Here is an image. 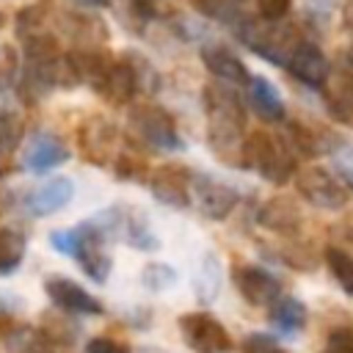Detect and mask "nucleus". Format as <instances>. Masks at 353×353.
<instances>
[{
    "label": "nucleus",
    "instance_id": "nucleus-1",
    "mask_svg": "<svg viewBox=\"0 0 353 353\" xmlns=\"http://www.w3.org/2000/svg\"><path fill=\"white\" fill-rule=\"evenodd\" d=\"M201 105H204L210 152L221 163L240 168V149L245 141V105L237 88L212 80L201 91Z\"/></svg>",
    "mask_w": 353,
    "mask_h": 353
},
{
    "label": "nucleus",
    "instance_id": "nucleus-2",
    "mask_svg": "<svg viewBox=\"0 0 353 353\" xmlns=\"http://www.w3.org/2000/svg\"><path fill=\"white\" fill-rule=\"evenodd\" d=\"M240 168L256 171L262 179L273 185H287L298 171V154L290 146L284 130H254L245 135L240 149Z\"/></svg>",
    "mask_w": 353,
    "mask_h": 353
},
{
    "label": "nucleus",
    "instance_id": "nucleus-3",
    "mask_svg": "<svg viewBox=\"0 0 353 353\" xmlns=\"http://www.w3.org/2000/svg\"><path fill=\"white\" fill-rule=\"evenodd\" d=\"M50 245L66 256H72L80 270L97 281V284H105L108 276H110V268H113V259L108 254V240L105 234L94 226V221H83L72 229H55L50 232Z\"/></svg>",
    "mask_w": 353,
    "mask_h": 353
},
{
    "label": "nucleus",
    "instance_id": "nucleus-4",
    "mask_svg": "<svg viewBox=\"0 0 353 353\" xmlns=\"http://www.w3.org/2000/svg\"><path fill=\"white\" fill-rule=\"evenodd\" d=\"M234 36L262 61L281 66L287 63L292 47L301 41V33L295 25L290 22H265V19H254V17H240L234 25Z\"/></svg>",
    "mask_w": 353,
    "mask_h": 353
},
{
    "label": "nucleus",
    "instance_id": "nucleus-5",
    "mask_svg": "<svg viewBox=\"0 0 353 353\" xmlns=\"http://www.w3.org/2000/svg\"><path fill=\"white\" fill-rule=\"evenodd\" d=\"M91 221L105 234V240H121L124 245L138 248V251H157L160 248V240L152 232L146 212H141L138 207L113 204V207H105L102 212H97Z\"/></svg>",
    "mask_w": 353,
    "mask_h": 353
},
{
    "label": "nucleus",
    "instance_id": "nucleus-6",
    "mask_svg": "<svg viewBox=\"0 0 353 353\" xmlns=\"http://www.w3.org/2000/svg\"><path fill=\"white\" fill-rule=\"evenodd\" d=\"M127 130L132 141L157 152H182L185 141L174 116L160 105H135L127 116Z\"/></svg>",
    "mask_w": 353,
    "mask_h": 353
},
{
    "label": "nucleus",
    "instance_id": "nucleus-7",
    "mask_svg": "<svg viewBox=\"0 0 353 353\" xmlns=\"http://www.w3.org/2000/svg\"><path fill=\"white\" fill-rule=\"evenodd\" d=\"M149 63L141 61L138 55L127 52L121 58H110L108 69L102 72L99 83L94 85V91L108 102V105H130L132 97L143 88V74Z\"/></svg>",
    "mask_w": 353,
    "mask_h": 353
},
{
    "label": "nucleus",
    "instance_id": "nucleus-8",
    "mask_svg": "<svg viewBox=\"0 0 353 353\" xmlns=\"http://www.w3.org/2000/svg\"><path fill=\"white\" fill-rule=\"evenodd\" d=\"M179 334L193 353H232L234 347L226 325L210 312H185L179 317Z\"/></svg>",
    "mask_w": 353,
    "mask_h": 353
},
{
    "label": "nucleus",
    "instance_id": "nucleus-9",
    "mask_svg": "<svg viewBox=\"0 0 353 353\" xmlns=\"http://www.w3.org/2000/svg\"><path fill=\"white\" fill-rule=\"evenodd\" d=\"M295 190L317 210H342L350 201V190L334 176V171L320 165H306L295 171Z\"/></svg>",
    "mask_w": 353,
    "mask_h": 353
},
{
    "label": "nucleus",
    "instance_id": "nucleus-10",
    "mask_svg": "<svg viewBox=\"0 0 353 353\" xmlns=\"http://www.w3.org/2000/svg\"><path fill=\"white\" fill-rule=\"evenodd\" d=\"M190 204L210 221H226L240 204V190L204 171H190Z\"/></svg>",
    "mask_w": 353,
    "mask_h": 353
},
{
    "label": "nucleus",
    "instance_id": "nucleus-11",
    "mask_svg": "<svg viewBox=\"0 0 353 353\" xmlns=\"http://www.w3.org/2000/svg\"><path fill=\"white\" fill-rule=\"evenodd\" d=\"M119 141L121 132L108 116H88L77 127V149L85 163L91 165H110L113 157L119 154Z\"/></svg>",
    "mask_w": 353,
    "mask_h": 353
},
{
    "label": "nucleus",
    "instance_id": "nucleus-12",
    "mask_svg": "<svg viewBox=\"0 0 353 353\" xmlns=\"http://www.w3.org/2000/svg\"><path fill=\"white\" fill-rule=\"evenodd\" d=\"M152 196L174 210H188L190 207V168L182 163H163L146 176Z\"/></svg>",
    "mask_w": 353,
    "mask_h": 353
},
{
    "label": "nucleus",
    "instance_id": "nucleus-13",
    "mask_svg": "<svg viewBox=\"0 0 353 353\" xmlns=\"http://www.w3.org/2000/svg\"><path fill=\"white\" fill-rule=\"evenodd\" d=\"M44 292L47 298L66 314H77V317H97L105 312V306L99 303V298H94L88 290H83L77 281L55 273L44 279Z\"/></svg>",
    "mask_w": 353,
    "mask_h": 353
},
{
    "label": "nucleus",
    "instance_id": "nucleus-14",
    "mask_svg": "<svg viewBox=\"0 0 353 353\" xmlns=\"http://www.w3.org/2000/svg\"><path fill=\"white\" fill-rule=\"evenodd\" d=\"M284 69H287L301 85L317 88V91L325 85V80H328V74H331V63H328L325 52H323L314 41H309V39H301V41L292 47V52H290Z\"/></svg>",
    "mask_w": 353,
    "mask_h": 353
},
{
    "label": "nucleus",
    "instance_id": "nucleus-15",
    "mask_svg": "<svg viewBox=\"0 0 353 353\" xmlns=\"http://www.w3.org/2000/svg\"><path fill=\"white\" fill-rule=\"evenodd\" d=\"M232 281L243 301L251 306H273L281 298V281L259 265H234Z\"/></svg>",
    "mask_w": 353,
    "mask_h": 353
},
{
    "label": "nucleus",
    "instance_id": "nucleus-16",
    "mask_svg": "<svg viewBox=\"0 0 353 353\" xmlns=\"http://www.w3.org/2000/svg\"><path fill=\"white\" fill-rule=\"evenodd\" d=\"M69 157H72V152L61 135H55L50 130H36L22 149V168L33 171V174H44V171L63 165Z\"/></svg>",
    "mask_w": 353,
    "mask_h": 353
},
{
    "label": "nucleus",
    "instance_id": "nucleus-17",
    "mask_svg": "<svg viewBox=\"0 0 353 353\" xmlns=\"http://www.w3.org/2000/svg\"><path fill=\"white\" fill-rule=\"evenodd\" d=\"M72 196H74V182L69 176H50L47 182H41L25 193L22 210L30 218H47V215L63 210L72 201Z\"/></svg>",
    "mask_w": 353,
    "mask_h": 353
},
{
    "label": "nucleus",
    "instance_id": "nucleus-18",
    "mask_svg": "<svg viewBox=\"0 0 353 353\" xmlns=\"http://www.w3.org/2000/svg\"><path fill=\"white\" fill-rule=\"evenodd\" d=\"M55 25L74 44V50H102V44L108 41L105 22L83 11H61L55 14Z\"/></svg>",
    "mask_w": 353,
    "mask_h": 353
},
{
    "label": "nucleus",
    "instance_id": "nucleus-19",
    "mask_svg": "<svg viewBox=\"0 0 353 353\" xmlns=\"http://www.w3.org/2000/svg\"><path fill=\"white\" fill-rule=\"evenodd\" d=\"M320 91L325 113L336 124L353 127V69H334Z\"/></svg>",
    "mask_w": 353,
    "mask_h": 353
},
{
    "label": "nucleus",
    "instance_id": "nucleus-20",
    "mask_svg": "<svg viewBox=\"0 0 353 353\" xmlns=\"http://www.w3.org/2000/svg\"><path fill=\"white\" fill-rule=\"evenodd\" d=\"M256 223L273 234L281 237H295L303 226V212L301 207L290 199V196H270L259 212H256Z\"/></svg>",
    "mask_w": 353,
    "mask_h": 353
},
{
    "label": "nucleus",
    "instance_id": "nucleus-21",
    "mask_svg": "<svg viewBox=\"0 0 353 353\" xmlns=\"http://www.w3.org/2000/svg\"><path fill=\"white\" fill-rule=\"evenodd\" d=\"M201 61H204L207 72H210L218 83H226V85H245V83L251 80V74H248L245 63L240 61V55L232 52V50L223 47V44H215V41L204 44V47H201Z\"/></svg>",
    "mask_w": 353,
    "mask_h": 353
},
{
    "label": "nucleus",
    "instance_id": "nucleus-22",
    "mask_svg": "<svg viewBox=\"0 0 353 353\" xmlns=\"http://www.w3.org/2000/svg\"><path fill=\"white\" fill-rule=\"evenodd\" d=\"M245 85H248V88H245V91H248V105L254 108V113H256L259 119L273 121V124H279V121L287 119V105H284L279 88H276L268 77L251 74V80H248Z\"/></svg>",
    "mask_w": 353,
    "mask_h": 353
},
{
    "label": "nucleus",
    "instance_id": "nucleus-23",
    "mask_svg": "<svg viewBox=\"0 0 353 353\" xmlns=\"http://www.w3.org/2000/svg\"><path fill=\"white\" fill-rule=\"evenodd\" d=\"M3 342L8 353H63L61 345H55L41 328L33 325H11L3 331Z\"/></svg>",
    "mask_w": 353,
    "mask_h": 353
},
{
    "label": "nucleus",
    "instance_id": "nucleus-24",
    "mask_svg": "<svg viewBox=\"0 0 353 353\" xmlns=\"http://www.w3.org/2000/svg\"><path fill=\"white\" fill-rule=\"evenodd\" d=\"M193 292H196V301L210 306L215 303V298L221 295V259L207 251L196 268V276H193Z\"/></svg>",
    "mask_w": 353,
    "mask_h": 353
},
{
    "label": "nucleus",
    "instance_id": "nucleus-25",
    "mask_svg": "<svg viewBox=\"0 0 353 353\" xmlns=\"http://www.w3.org/2000/svg\"><path fill=\"white\" fill-rule=\"evenodd\" d=\"M309 314L303 301H298L295 295H281L273 306H270V325L281 334H298L306 325Z\"/></svg>",
    "mask_w": 353,
    "mask_h": 353
},
{
    "label": "nucleus",
    "instance_id": "nucleus-26",
    "mask_svg": "<svg viewBox=\"0 0 353 353\" xmlns=\"http://www.w3.org/2000/svg\"><path fill=\"white\" fill-rule=\"evenodd\" d=\"M28 251V240L14 226H0V276H11Z\"/></svg>",
    "mask_w": 353,
    "mask_h": 353
},
{
    "label": "nucleus",
    "instance_id": "nucleus-27",
    "mask_svg": "<svg viewBox=\"0 0 353 353\" xmlns=\"http://www.w3.org/2000/svg\"><path fill=\"white\" fill-rule=\"evenodd\" d=\"M116 14L130 33L141 36L146 30V25L157 17V0H119Z\"/></svg>",
    "mask_w": 353,
    "mask_h": 353
},
{
    "label": "nucleus",
    "instance_id": "nucleus-28",
    "mask_svg": "<svg viewBox=\"0 0 353 353\" xmlns=\"http://www.w3.org/2000/svg\"><path fill=\"white\" fill-rule=\"evenodd\" d=\"M22 135H25L22 119H19L14 110L0 108V174L8 171L6 163H8L11 152H17V146L22 143Z\"/></svg>",
    "mask_w": 353,
    "mask_h": 353
},
{
    "label": "nucleus",
    "instance_id": "nucleus-29",
    "mask_svg": "<svg viewBox=\"0 0 353 353\" xmlns=\"http://www.w3.org/2000/svg\"><path fill=\"white\" fill-rule=\"evenodd\" d=\"M323 262H325L328 273L334 276V281L342 287V292L353 295V254L345 251L342 245H328L323 251Z\"/></svg>",
    "mask_w": 353,
    "mask_h": 353
},
{
    "label": "nucleus",
    "instance_id": "nucleus-30",
    "mask_svg": "<svg viewBox=\"0 0 353 353\" xmlns=\"http://www.w3.org/2000/svg\"><path fill=\"white\" fill-rule=\"evenodd\" d=\"M113 174L116 179L121 182H146L149 176V165L143 160L141 152H132V149H119V154L113 157Z\"/></svg>",
    "mask_w": 353,
    "mask_h": 353
},
{
    "label": "nucleus",
    "instance_id": "nucleus-31",
    "mask_svg": "<svg viewBox=\"0 0 353 353\" xmlns=\"http://www.w3.org/2000/svg\"><path fill=\"white\" fill-rule=\"evenodd\" d=\"M243 3L245 0H193L196 11L201 17L223 22V25H234L243 17Z\"/></svg>",
    "mask_w": 353,
    "mask_h": 353
},
{
    "label": "nucleus",
    "instance_id": "nucleus-32",
    "mask_svg": "<svg viewBox=\"0 0 353 353\" xmlns=\"http://www.w3.org/2000/svg\"><path fill=\"white\" fill-rule=\"evenodd\" d=\"M141 284L152 292H163L168 287L176 284V270L165 262H149L143 270H141Z\"/></svg>",
    "mask_w": 353,
    "mask_h": 353
},
{
    "label": "nucleus",
    "instance_id": "nucleus-33",
    "mask_svg": "<svg viewBox=\"0 0 353 353\" xmlns=\"http://www.w3.org/2000/svg\"><path fill=\"white\" fill-rule=\"evenodd\" d=\"M331 163H334V176L347 190H353V143L339 141L336 149L331 152Z\"/></svg>",
    "mask_w": 353,
    "mask_h": 353
},
{
    "label": "nucleus",
    "instance_id": "nucleus-34",
    "mask_svg": "<svg viewBox=\"0 0 353 353\" xmlns=\"http://www.w3.org/2000/svg\"><path fill=\"white\" fill-rule=\"evenodd\" d=\"M279 259L295 270H314L317 268V254H312V248H306L301 243H284Z\"/></svg>",
    "mask_w": 353,
    "mask_h": 353
},
{
    "label": "nucleus",
    "instance_id": "nucleus-35",
    "mask_svg": "<svg viewBox=\"0 0 353 353\" xmlns=\"http://www.w3.org/2000/svg\"><path fill=\"white\" fill-rule=\"evenodd\" d=\"M240 353H287V347H281L270 334H248L243 339V347Z\"/></svg>",
    "mask_w": 353,
    "mask_h": 353
},
{
    "label": "nucleus",
    "instance_id": "nucleus-36",
    "mask_svg": "<svg viewBox=\"0 0 353 353\" xmlns=\"http://www.w3.org/2000/svg\"><path fill=\"white\" fill-rule=\"evenodd\" d=\"M320 353H353V328L339 325L328 334L325 345L320 347Z\"/></svg>",
    "mask_w": 353,
    "mask_h": 353
},
{
    "label": "nucleus",
    "instance_id": "nucleus-37",
    "mask_svg": "<svg viewBox=\"0 0 353 353\" xmlns=\"http://www.w3.org/2000/svg\"><path fill=\"white\" fill-rule=\"evenodd\" d=\"M292 8V0H256L259 19L265 22H281Z\"/></svg>",
    "mask_w": 353,
    "mask_h": 353
},
{
    "label": "nucleus",
    "instance_id": "nucleus-38",
    "mask_svg": "<svg viewBox=\"0 0 353 353\" xmlns=\"http://www.w3.org/2000/svg\"><path fill=\"white\" fill-rule=\"evenodd\" d=\"M83 353H132L127 342L121 339H113V336H94L85 342V350Z\"/></svg>",
    "mask_w": 353,
    "mask_h": 353
},
{
    "label": "nucleus",
    "instance_id": "nucleus-39",
    "mask_svg": "<svg viewBox=\"0 0 353 353\" xmlns=\"http://www.w3.org/2000/svg\"><path fill=\"white\" fill-rule=\"evenodd\" d=\"M19 66H17V52L11 47H0V91L11 88L14 77H17Z\"/></svg>",
    "mask_w": 353,
    "mask_h": 353
},
{
    "label": "nucleus",
    "instance_id": "nucleus-40",
    "mask_svg": "<svg viewBox=\"0 0 353 353\" xmlns=\"http://www.w3.org/2000/svg\"><path fill=\"white\" fill-rule=\"evenodd\" d=\"M334 8V0H306V11L317 17H328Z\"/></svg>",
    "mask_w": 353,
    "mask_h": 353
},
{
    "label": "nucleus",
    "instance_id": "nucleus-41",
    "mask_svg": "<svg viewBox=\"0 0 353 353\" xmlns=\"http://www.w3.org/2000/svg\"><path fill=\"white\" fill-rule=\"evenodd\" d=\"M342 22L353 33V0H345V6H342Z\"/></svg>",
    "mask_w": 353,
    "mask_h": 353
},
{
    "label": "nucleus",
    "instance_id": "nucleus-42",
    "mask_svg": "<svg viewBox=\"0 0 353 353\" xmlns=\"http://www.w3.org/2000/svg\"><path fill=\"white\" fill-rule=\"evenodd\" d=\"M80 3H85V6H91V8H105V6H113V0H80Z\"/></svg>",
    "mask_w": 353,
    "mask_h": 353
},
{
    "label": "nucleus",
    "instance_id": "nucleus-43",
    "mask_svg": "<svg viewBox=\"0 0 353 353\" xmlns=\"http://www.w3.org/2000/svg\"><path fill=\"white\" fill-rule=\"evenodd\" d=\"M141 353H165V350H160V347H141Z\"/></svg>",
    "mask_w": 353,
    "mask_h": 353
},
{
    "label": "nucleus",
    "instance_id": "nucleus-44",
    "mask_svg": "<svg viewBox=\"0 0 353 353\" xmlns=\"http://www.w3.org/2000/svg\"><path fill=\"white\" fill-rule=\"evenodd\" d=\"M347 63H350V66H353V47H350V50H347Z\"/></svg>",
    "mask_w": 353,
    "mask_h": 353
},
{
    "label": "nucleus",
    "instance_id": "nucleus-45",
    "mask_svg": "<svg viewBox=\"0 0 353 353\" xmlns=\"http://www.w3.org/2000/svg\"><path fill=\"white\" fill-rule=\"evenodd\" d=\"M3 19H6V17H3V14H0V25H3Z\"/></svg>",
    "mask_w": 353,
    "mask_h": 353
}]
</instances>
